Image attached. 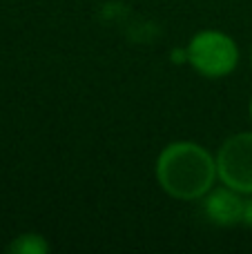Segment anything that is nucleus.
Returning <instances> with one entry per match:
<instances>
[{"instance_id":"1","label":"nucleus","mask_w":252,"mask_h":254,"mask_svg":"<svg viewBox=\"0 0 252 254\" xmlns=\"http://www.w3.org/2000/svg\"><path fill=\"white\" fill-rule=\"evenodd\" d=\"M156 183L168 196L199 201L214 188L217 156L194 140H174L161 149L154 165Z\"/></svg>"},{"instance_id":"2","label":"nucleus","mask_w":252,"mask_h":254,"mask_svg":"<svg viewBox=\"0 0 252 254\" xmlns=\"http://www.w3.org/2000/svg\"><path fill=\"white\" fill-rule=\"evenodd\" d=\"M188 63L205 78H223L239 65V47L235 38L217 29H203L190 38L186 47Z\"/></svg>"},{"instance_id":"3","label":"nucleus","mask_w":252,"mask_h":254,"mask_svg":"<svg viewBox=\"0 0 252 254\" xmlns=\"http://www.w3.org/2000/svg\"><path fill=\"white\" fill-rule=\"evenodd\" d=\"M219 181L239 194H252V131H239L223 140L217 152Z\"/></svg>"},{"instance_id":"4","label":"nucleus","mask_w":252,"mask_h":254,"mask_svg":"<svg viewBox=\"0 0 252 254\" xmlns=\"http://www.w3.org/2000/svg\"><path fill=\"white\" fill-rule=\"evenodd\" d=\"M244 194H239L237 190L228 188H212L208 194L203 196V210L205 216L212 221L214 225H239L244 219Z\"/></svg>"},{"instance_id":"5","label":"nucleus","mask_w":252,"mask_h":254,"mask_svg":"<svg viewBox=\"0 0 252 254\" xmlns=\"http://www.w3.org/2000/svg\"><path fill=\"white\" fill-rule=\"evenodd\" d=\"M7 252L11 254H47L49 243L45 241V237L36 232H25L13 237V241L7 246Z\"/></svg>"},{"instance_id":"6","label":"nucleus","mask_w":252,"mask_h":254,"mask_svg":"<svg viewBox=\"0 0 252 254\" xmlns=\"http://www.w3.org/2000/svg\"><path fill=\"white\" fill-rule=\"evenodd\" d=\"M241 225H250L252 228V194H248V198L244 201V219Z\"/></svg>"},{"instance_id":"7","label":"nucleus","mask_w":252,"mask_h":254,"mask_svg":"<svg viewBox=\"0 0 252 254\" xmlns=\"http://www.w3.org/2000/svg\"><path fill=\"white\" fill-rule=\"evenodd\" d=\"M250 121H252V98H250Z\"/></svg>"}]
</instances>
